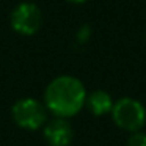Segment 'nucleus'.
I'll use <instances>...</instances> for the list:
<instances>
[{
  "mask_svg": "<svg viewBox=\"0 0 146 146\" xmlns=\"http://www.w3.org/2000/svg\"><path fill=\"white\" fill-rule=\"evenodd\" d=\"M86 96L88 93L80 79L74 76H58L46 86L42 104L55 118L69 119L85 108Z\"/></svg>",
  "mask_w": 146,
  "mask_h": 146,
  "instance_id": "obj_1",
  "label": "nucleus"
},
{
  "mask_svg": "<svg viewBox=\"0 0 146 146\" xmlns=\"http://www.w3.org/2000/svg\"><path fill=\"white\" fill-rule=\"evenodd\" d=\"M110 116L116 127L124 132H140L146 124V107L135 98H121L115 101Z\"/></svg>",
  "mask_w": 146,
  "mask_h": 146,
  "instance_id": "obj_2",
  "label": "nucleus"
},
{
  "mask_svg": "<svg viewBox=\"0 0 146 146\" xmlns=\"http://www.w3.org/2000/svg\"><path fill=\"white\" fill-rule=\"evenodd\" d=\"M11 116L17 127L25 130H38L47 123L49 111L41 101L35 98H22L11 107Z\"/></svg>",
  "mask_w": 146,
  "mask_h": 146,
  "instance_id": "obj_3",
  "label": "nucleus"
},
{
  "mask_svg": "<svg viewBox=\"0 0 146 146\" xmlns=\"http://www.w3.org/2000/svg\"><path fill=\"white\" fill-rule=\"evenodd\" d=\"M42 22L41 10L32 2H22L11 11V29L22 36H32L39 30Z\"/></svg>",
  "mask_w": 146,
  "mask_h": 146,
  "instance_id": "obj_4",
  "label": "nucleus"
},
{
  "mask_svg": "<svg viewBox=\"0 0 146 146\" xmlns=\"http://www.w3.org/2000/svg\"><path fill=\"white\" fill-rule=\"evenodd\" d=\"M42 137L49 146H69L74 140V129L69 119L54 116L42 126Z\"/></svg>",
  "mask_w": 146,
  "mask_h": 146,
  "instance_id": "obj_5",
  "label": "nucleus"
},
{
  "mask_svg": "<svg viewBox=\"0 0 146 146\" xmlns=\"http://www.w3.org/2000/svg\"><path fill=\"white\" fill-rule=\"evenodd\" d=\"M113 104H115V101L108 91H105V90H94V91L88 93V96H86L85 107L94 116H105V115H110Z\"/></svg>",
  "mask_w": 146,
  "mask_h": 146,
  "instance_id": "obj_6",
  "label": "nucleus"
},
{
  "mask_svg": "<svg viewBox=\"0 0 146 146\" xmlns=\"http://www.w3.org/2000/svg\"><path fill=\"white\" fill-rule=\"evenodd\" d=\"M126 146H146V132L140 130V132L129 133Z\"/></svg>",
  "mask_w": 146,
  "mask_h": 146,
  "instance_id": "obj_7",
  "label": "nucleus"
},
{
  "mask_svg": "<svg viewBox=\"0 0 146 146\" xmlns=\"http://www.w3.org/2000/svg\"><path fill=\"white\" fill-rule=\"evenodd\" d=\"M90 35H91V29L88 25H83L82 29L77 33V38H79V42H86L90 39Z\"/></svg>",
  "mask_w": 146,
  "mask_h": 146,
  "instance_id": "obj_8",
  "label": "nucleus"
},
{
  "mask_svg": "<svg viewBox=\"0 0 146 146\" xmlns=\"http://www.w3.org/2000/svg\"><path fill=\"white\" fill-rule=\"evenodd\" d=\"M66 2H69V3H76V5H80V3H85L86 0H66Z\"/></svg>",
  "mask_w": 146,
  "mask_h": 146,
  "instance_id": "obj_9",
  "label": "nucleus"
}]
</instances>
